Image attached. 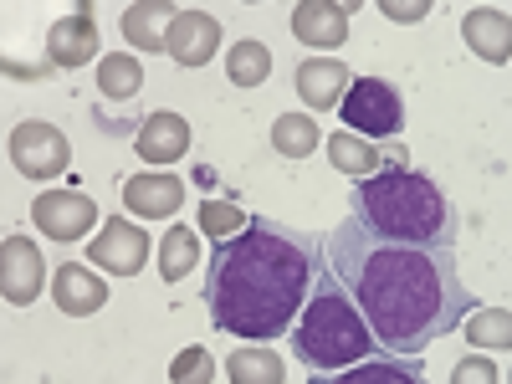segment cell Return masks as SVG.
Here are the masks:
<instances>
[{
	"instance_id": "cell-10",
	"label": "cell",
	"mask_w": 512,
	"mask_h": 384,
	"mask_svg": "<svg viewBox=\"0 0 512 384\" xmlns=\"http://www.w3.org/2000/svg\"><path fill=\"white\" fill-rule=\"evenodd\" d=\"M164 52L175 57L180 67H205L210 57L221 52V21L210 11H180L175 26H169Z\"/></svg>"
},
{
	"instance_id": "cell-22",
	"label": "cell",
	"mask_w": 512,
	"mask_h": 384,
	"mask_svg": "<svg viewBox=\"0 0 512 384\" xmlns=\"http://www.w3.org/2000/svg\"><path fill=\"white\" fill-rule=\"evenodd\" d=\"M226 379L231 384H282L287 379V364L272 349H262V344H246V349H236L226 359Z\"/></svg>"
},
{
	"instance_id": "cell-24",
	"label": "cell",
	"mask_w": 512,
	"mask_h": 384,
	"mask_svg": "<svg viewBox=\"0 0 512 384\" xmlns=\"http://www.w3.org/2000/svg\"><path fill=\"white\" fill-rule=\"evenodd\" d=\"M200 262V236L190 226H169L159 241V277L164 282H185V272Z\"/></svg>"
},
{
	"instance_id": "cell-9",
	"label": "cell",
	"mask_w": 512,
	"mask_h": 384,
	"mask_svg": "<svg viewBox=\"0 0 512 384\" xmlns=\"http://www.w3.org/2000/svg\"><path fill=\"white\" fill-rule=\"evenodd\" d=\"M41 282H47V262H41L36 241L6 236V246H0V292H6V303H11V308L36 303Z\"/></svg>"
},
{
	"instance_id": "cell-13",
	"label": "cell",
	"mask_w": 512,
	"mask_h": 384,
	"mask_svg": "<svg viewBox=\"0 0 512 384\" xmlns=\"http://www.w3.org/2000/svg\"><path fill=\"white\" fill-rule=\"evenodd\" d=\"M461 36H466V47H472V57L502 67L512 62V16L497 11V6H472L461 16Z\"/></svg>"
},
{
	"instance_id": "cell-8",
	"label": "cell",
	"mask_w": 512,
	"mask_h": 384,
	"mask_svg": "<svg viewBox=\"0 0 512 384\" xmlns=\"http://www.w3.org/2000/svg\"><path fill=\"white\" fill-rule=\"evenodd\" d=\"M88 262H98L113 277H134L149 262V236L134 221H108L93 241H88Z\"/></svg>"
},
{
	"instance_id": "cell-15",
	"label": "cell",
	"mask_w": 512,
	"mask_h": 384,
	"mask_svg": "<svg viewBox=\"0 0 512 384\" xmlns=\"http://www.w3.org/2000/svg\"><path fill=\"white\" fill-rule=\"evenodd\" d=\"M134 149H139L144 164H175V159H185V149H190V123H185L180 113L159 108V113H149V118L139 123Z\"/></svg>"
},
{
	"instance_id": "cell-16",
	"label": "cell",
	"mask_w": 512,
	"mask_h": 384,
	"mask_svg": "<svg viewBox=\"0 0 512 384\" xmlns=\"http://www.w3.org/2000/svg\"><path fill=\"white\" fill-rule=\"evenodd\" d=\"M349 88H354V82H349V67L338 62V57H308L303 67H297V98L308 103V113L338 108Z\"/></svg>"
},
{
	"instance_id": "cell-25",
	"label": "cell",
	"mask_w": 512,
	"mask_h": 384,
	"mask_svg": "<svg viewBox=\"0 0 512 384\" xmlns=\"http://www.w3.org/2000/svg\"><path fill=\"white\" fill-rule=\"evenodd\" d=\"M318 144H323V134H318V123H313L308 113H282V118L272 123V149H277L282 159H308Z\"/></svg>"
},
{
	"instance_id": "cell-11",
	"label": "cell",
	"mask_w": 512,
	"mask_h": 384,
	"mask_svg": "<svg viewBox=\"0 0 512 384\" xmlns=\"http://www.w3.org/2000/svg\"><path fill=\"white\" fill-rule=\"evenodd\" d=\"M123 205H128V216L169 221L185 205V180L164 175V169H159V175H134V180H123Z\"/></svg>"
},
{
	"instance_id": "cell-17",
	"label": "cell",
	"mask_w": 512,
	"mask_h": 384,
	"mask_svg": "<svg viewBox=\"0 0 512 384\" xmlns=\"http://www.w3.org/2000/svg\"><path fill=\"white\" fill-rule=\"evenodd\" d=\"M52 297H57V308L67 318H88L108 303V282L93 272V267H82V262H62L57 277H52Z\"/></svg>"
},
{
	"instance_id": "cell-19",
	"label": "cell",
	"mask_w": 512,
	"mask_h": 384,
	"mask_svg": "<svg viewBox=\"0 0 512 384\" xmlns=\"http://www.w3.org/2000/svg\"><path fill=\"white\" fill-rule=\"evenodd\" d=\"M175 16H180V6H164V0H144V6H128V11H123V36H128V47L164 52Z\"/></svg>"
},
{
	"instance_id": "cell-3",
	"label": "cell",
	"mask_w": 512,
	"mask_h": 384,
	"mask_svg": "<svg viewBox=\"0 0 512 384\" xmlns=\"http://www.w3.org/2000/svg\"><path fill=\"white\" fill-rule=\"evenodd\" d=\"M354 216L374 236L405 241V246H446L451 251L461 236V216L441 195V185L405 169L400 159H390L379 175L354 185Z\"/></svg>"
},
{
	"instance_id": "cell-23",
	"label": "cell",
	"mask_w": 512,
	"mask_h": 384,
	"mask_svg": "<svg viewBox=\"0 0 512 384\" xmlns=\"http://www.w3.org/2000/svg\"><path fill=\"white\" fill-rule=\"evenodd\" d=\"M226 77L236 82V88H262V82L272 77V47L267 41H236V47L226 52Z\"/></svg>"
},
{
	"instance_id": "cell-14",
	"label": "cell",
	"mask_w": 512,
	"mask_h": 384,
	"mask_svg": "<svg viewBox=\"0 0 512 384\" xmlns=\"http://www.w3.org/2000/svg\"><path fill=\"white\" fill-rule=\"evenodd\" d=\"M47 57L57 67H82V62H93L98 57V21H93V6H77L72 16H62L47 36Z\"/></svg>"
},
{
	"instance_id": "cell-4",
	"label": "cell",
	"mask_w": 512,
	"mask_h": 384,
	"mask_svg": "<svg viewBox=\"0 0 512 384\" xmlns=\"http://www.w3.org/2000/svg\"><path fill=\"white\" fill-rule=\"evenodd\" d=\"M374 354H379V338L369 333L364 313L354 308V297L344 292L338 272L323 262V272L313 277L308 308L292 328V359L313 379H328V374H344V369H354Z\"/></svg>"
},
{
	"instance_id": "cell-5",
	"label": "cell",
	"mask_w": 512,
	"mask_h": 384,
	"mask_svg": "<svg viewBox=\"0 0 512 384\" xmlns=\"http://www.w3.org/2000/svg\"><path fill=\"white\" fill-rule=\"evenodd\" d=\"M338 113H344L349 134H364L369 144L374 139H395L405 128V103H400V93L384 77H354V88L344 93Z\"/></svg>"
},
{
	"instance_id": "cell-12",
	"label": "cell",
	"mask_w": 512,
	"mask_h": 384,
	"mask_svg": "<svg viewBox=\"0 0 512 384\" xmlns=\"http://www.w3.org/2000/svg\"><path fill=\"white\" fill-rule=\"evenodd\" d=\"M349 16L354 6H338V0H303V6L292 11V36L303 41V47H344L349 41Z\"/></svg>"
},
{
	"instance_id": "cell-21",
	"label": "cell",
	"mask_w": 512,
	"mask_h": 384,
	"mask_svg": "<svg viewBox=\"0 0 512 384\" xmlns=\"http://www.w3.org/2000/svg\"><path fill=\"white\" fill-rule=\"evenodd\" d=\"M98 93L113 103H128L144 93V67L139 57H123V52H103L98 57Z\"/></svg>"
},
{
	"instance_id": "cell-1",
	"label": "cell",
	"mask_w": 512,
	"mask_h": 384,
	"mask_svg": "<svg viewBox=\"0 0 512 384\" xmlns=\"http://www.w3.org/2000/svg\"><path fill=\"white\" fill-rule=\"evenodd\" d=\"M323 262L338 272L379 349L400 359H420L436 338L456 333L477 303L461 282L456 251L384 241L359 216L338 221L323 236Z\"/></svg>"
},
{
	"instance_id": "cell-29",
	"label": "cell",
	"mask_w": 512,
	"mask_h": 384,
	"mask_svg": "<svg viewBox=\"0 0 512 384\" xmlns=\"http://www.w3.org/2000/svg\"><path fill=\"white\" fill-rule=\"evenodd\" d=\"M451 384H502V374H497V364L487 354H472V359H461L451 369Z\"/></svg>"
},
{
	"instance_id": "cell-26",
	"label": "cell",
	"mask_w": 512,
	"mask_h": 384,
	"mask_svg": "<svg viewBox=\"0 0 512 384\" xmlns=\"http://www.w3.org/2000/svg\"><path fill=\"white\" fill-rule=\"evenodd\" d=\"M466 338L477 349H512V313L507 308H482L466 318Z\"/></svg>"
},
{
	"instance_id": "cell-30",
	"label": "cell",
	"mask_w": 512,
	"mask_h": 384,
	"mask_svg": "<svg viewBox=\"0 0 512 384\" xmlns=\"http://www.w3.org/2000/svg\"><path fill=\"white\" fill-rule=\"evenodd\" d=\"M390 21H400V26H410V21H420V16H431V0H384L379 6Z\"/></svg>"
},
{
	"instance_id": "cell-7",
	"label": "cell",
	"mask_w": 512,
	"mask_h": 384,
	"mask_svg": "<svg viewBox=\"0 0 512 384\" xmlns=\"http://www.w3.org/2000/svg\"><path fill=\"white\" fill-rule=\"evenodd\" d=\"M31 221H36L41 236H52V241H82L98 226V205L82 190H41L31 200Z\"/></svg>"
},
{
	"instance_id": "cell-27",
	"label": "cell",
	"mask_w": 512,
	"mask_h": 384,
	"mask_svg": "<svg viewBox=\"0 0 512 384\" xmlns=\"http://www.w3.org/2000/svg\"><path fill=\"white\" fill-rule=\"evenodd\" d=\"M200 231L216 236V241H231L236 231H246V216H241L231 200H205L200 205Z\"/></svg>"
},
{
	"instance_id": "cell-18",
	"label": "cell",
	"mask_w": 512,
	"mask_h": 384,
	"mask_svg": "<svg viewBox=\"0 0 512 384\" xmlns=\"http://www.w3.org/2000/svg\"><path fill=\"white\" fill-rule=\"evenodd\" d=\"M313 384H431L420 359H400L390 349H379L374 359L344 369V374H328V379H313Z\"/></svg>"
},
{
	"instance_id": "cell-28",
	"label": "cell",
	"mask_w": 512,
	"mask_h": 384,
	"mask_svg": "<svg viewBox=\"0 0 512 384\" xmlns=\"http://www.w3.org/2000/svg\"><path fill=\"white\" fill-rule=\"evenodd\" d=\"M169 379H175V384H210V379H216V359H210V349L190 344L185 354H175V364H169Z\"/></svg>"
},
{
	"instance_id": "cell-2",
	"label": "cell",
	"mask_w": 512,
	"mask_h": 384,
	"mask_svg": "<svg viewBox=\"0 0 512 384\" xmlns=\"http://www.w3.org/2000/svg\"><path fill=\"white\" fill-rule=\"evenodd\" d=\"M323 272V241L287 221H246L231 241H216L205 272L210 323L246 344H272L297 328L308 282Z\"/></svg>"
},
{
	"instance_id": "cell-6",
	"label": "cell",
	"mask_w": 512,
	"mask_h": 384,
	"mask_svg": "<svg viewBox=\"0 0 512 384\" xmlns=\"http://www.w3.org/2000/svg\"><path fill=\"white\" fill-rule=\"evenodd\" d=\"M11 164L21 169L26 180H57L62 169L72 164V144L57 123H41V118H26L11 128Z\"/></svg>"
},
{
	"instance_id": "cell-20",
	"label": "cell",
	"mask_w": 512,
	"mask_h": 384,
	"mask_svg": "<svg viewBox=\"0 0 512 384\" xmlns=\"http://www.w3.org/2000/svg\"><path fill=\"white\" fill-rule=\"evenodd\" d=\"M323 144H328V164L338 169V175H349V180H369V175H379V169L390 164L379 144L354 139L349 128H344V134H333V139H323Z\"/></svg>"
},
{
	"instance_id": "cell-31",
	"label": "cell",
	"mask_w": 512,
	"mask_h": 384,
	"mask_svg": "<svg viewBox=\"0 0 512 384\" xmlns=\"http://www.w3.org/2000/svg\"><path fill=\"white\" fill-rule=\"evenodd\" d=\"M507 384H512V374H507Z\"/></svg>"
}]
</instances>
